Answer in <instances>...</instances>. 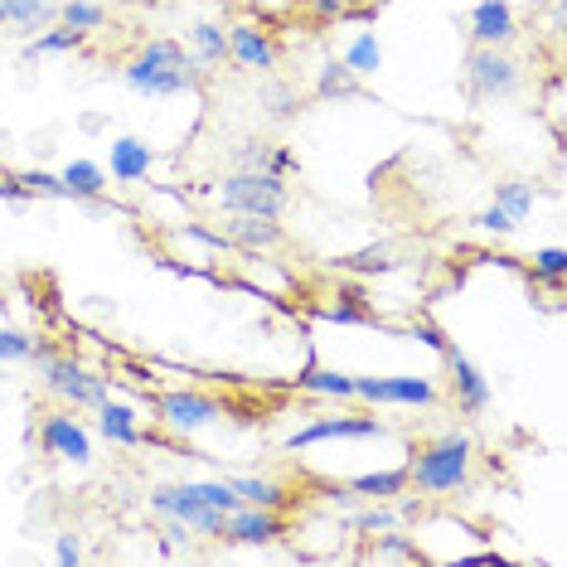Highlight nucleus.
Segmentation results:
<instances>
[{"mask_svg": "<svg viewBox=\"0 0 567 567\" xmlns=\"http://www.w3.org/2000/svg\"><path fill=\"white\" fill-rule=\"evenodd\" d=\"M204 63L195 54H185V44L175 40H151L141 54L122 69V83L132 87L136 97H179L199 83Z\"/></svg>", "mask_w": 567, "mask_h": 567, "instance_id": "nucleus-1", "label": "nucleus"}, {"mask_svg": "<svg viewBox=\"0 0 567 567\" xmlns=\"http://www.w3.org/2000/svg\"><path fill=\"white\" fill-rule=\"evenodd\" d=\"M471 461H475V446L466 432H442L432 446H422L417 456L408 461V489L427 499H446V495H461L471 485Z\"/></svg>", "mask_w": 567, "mask_h": 567, "instance_id": "nucleus-2", "label": "nucleus"}, {"mask_svg": "<svg viewBox=\"0 0 567 567\" xmlns=\"http://www.w3.org/2000/svg\"><path fill=\"white\" fill-rule=\"evenodd\" d=\"M34 364H40L44 389L54 398H63L69 408H97V403H107V398H112V379H107V373L87 369V364H79V359H69V354H54V350H44V344H40Z\"/></svg>", "mask_w": 567, "mask_h": 567, "instance_id": "nucleus-3", "label": "nucleus"}, {"mask_svg": "<svg viewBox=\"0 0 567 567\" xmlns=\"http://www.w3.org/2000/svg\"><path fill=\"white\" fill-rule=\"evenodd\" d=\"M291 204L287 175L272 171H234L218 185V209L224 214H257V218H281Z\"/></svg>", "mask_w": 567, "mask_h": 567, "instance_id": "nucleus-4", "label": "nucleus"}, {"mask_svg": "<svg viewBox=\"0 0 567 567\" xmlns=\"http://www.w3.org/2000/svg\"><path fill=\"white\" fill-rule=\"evenodd\" d=\"M151 509H156L161 519H179L189 534H199V538H224V524H228L224 509H214V505H204V499H199L195 481L156 485V489H151Z\"/></svg>", "mask_w": 567, "mask_h": 567, "instance_id": "nucleus-5", "label": "nucleus"}, {"mask_svg": "<svg viewBox=\"0 0 567 567\" xmlns=\"http://www.w3.org/2000/svg\"><path fill=\"white\" fill-rule=\"evenodd\" d=\"M519 83H524V73L505 49L475 44L466 54V87H471L475 102H505V97L519 93Z\"/></svg>", "mask_w": 567, "mask_h": 567, "instance_id": "nucleus-6", "label": "nucleus"}, {"mask_svg": "<svg viewBox=\"0 0 567 567\" xmlns=\"http://www.w3.org/2000/svg\"><path fill=\"white\" fill-rule=\"evenodd\" d=\"M354 398L369 408H432L436 379H427V373H393V379L354 373Z\"/></svg>", "mask_w": 567, "mask_h": 567, "instance_id": "nucleus-7", "label": "nucleus"}, {"mask_svg": "<svg viewBox=\"0 0 567 567\" xmlns=\"http://www.w3.org/2000/svg\"><path fill=\"white\" fill-rule=\"evenodd\" d=\"M156 417L175 436H195V432L214 427V422L224 417V403H218L214 393H199V389H165L156 398Z\"/></svg>", "mask_w": 567, "mask_h": 567, "instance_id": "nucleus-8", "label": "nucleus"}, {"mask_svg": "<svg viewBox=\"0 0 567 567\" xmlns=\"http://www.w3.org/2000/svg\"><path fill=\"white\" fill-rule=\"evenodd\" d=\"M40 451L49 461L87 466V461H93V436H87V427L73 417L69 408H59V412H49V417L40 422Z\"/></svg>", "mask_w": 567, "mask_h": 567, "instance_id": "nucleus-9", "label": "nucleus"}, {"mask_svg": "<svg viewBox=\"0 0 567 567\" xmlns=\"http://www.w3.org/2000/svg\"><path fill=\"white\" fill-rule=\"evenodd\" d=\"M228 59H234L243 73H262V79H272L277 63H281V49L262 24L243 20V24H228Z\"/></svg>", "mask_w": 567, "mask_h": 567, "instance_id": "nucleus-10", "label": "nucleus"}, {"mask_svg": "<svg viewBox=\"0 0 567 567\" xmlns=\"http://www.w3.org/2000/svg\"><path fill=\"white\" fill-rule=\"evenodd\" d=\"M379 417H354V412H334V417H311L306 427H296L287 436L291 451H306V446H320V442H344V436H383Z\"/></svg>", "mask_w": 567, "mask_h": 567, "instance_id": "nucleus-11", "label": "nucleus"}, {"mask_svg": "<svg viewBox=\"0 0 567 567\" xmlns=\"http://www.w3.org/2000/svg\"><path fill=\"white\" fill-rule=\"evenodd\" d=\"M224 538L228 544H243V548H272L287 538V524H281V509H262V505H238L224 524Z\"/></svg>", "mask_w": 567, "mask_h": 567, "instance_id": "nucleus-12", "label": "nucleus"}, {"mask_svg": "<svg viewBox=\"0 0 567 567\" xmlns=\"http://www.w3.org/2000/svg\"><path fill=\"white\" fill-rule=\"evenodd\" d=\"M446 369H451V393H456V408L466 412V417H481V412H489V379L481 369L471 364L466 350H456V344H446Z\"/></svg>", "mask_w": 567, "mask_h": 567, "instance_id": "nucleus-13", "label": "nucleus"}, {"mask_svg": "<svg viewBox=\"0 0 567 567\" xmlns=\"http://www.w3.org/2000/svg\"><path fill=\"white\" fill-rule=\"evenodd\" d=\"M514 34H519V20H514V6H509V0H481V6L471 10V40H475V44L505 49Z\"/></svg>", "mask_w": 567, "mask_h": 567, "instance_id": "nucleus-14", "label": "nucleus"}, {"mask_svg": "<svg viewBox=\"0 0 567 567\" xmlns=\"http://www.w3.org/2000/svg\"><path fill=\"white\" fill-rule=\"evenodd\" d=\"M151 165H156V151H151L141 136H117V141H112L107 175L117 179V185H141V179L151 175Z\"/></svg>", "mask_w": 567, "mask_h": 567, "instance_id": "nucleus-15", "label": "nucleus"}, {"mask_svg": "<svg viewBox=\"0 0 567 567\" xmlns=\"http://www.w3.org/2000/svg\"><path fill=\"white\" fill-rule=\"evenodd\" d=\"M59 20V0H0V30L6 34H40Z\"/></svg>", "mask_w": 567, "mask_h": 567, "instance_id": "nucleus-16", "label": "nucleus"}, {"mask_svg": "<svg viewBox=\"0 0 567 567\" xmlns=\"http://www.w3.org/2000/svg\"><path fill=\"white\" fill-rule=\"evenodd\" d=\"M224 234L243 252H272L281 243V224H277V218H257V214H228Z\"/></svg>", "mask_w": 567, "mask_h": 567, "instance_id": "nucleus-17", "label": "nucleus"}, {"mask_svg": "<svg viewBox=\"0 0 567 567\" xmlns=\"http://www.w3.org/2000/svg\"><path fill=\"white\" fill-rule=\"evenodd\" d=\"M228 489L238 495V505H262V509H287L291 489L272 481V475H224Z\"/></svg>", "mask_w": 567, "mask_h": 567, "instance_id": "nucleus-18", "label": "nucleus"}, {"mask_svg": "<svg viewBox=\"0 0 567 567\" xmlns=\"http://www.w3.org/2000/svg\"><path fill=\"white\" fill-rule=\"evenodd\" d=\"M97 432L107 446H141V417L126 403H97Z\"/></svg>", "mask_w": 567, "mask_h": 567, "instance_id": "nucleus-19", "label": "nucleus"}, {"mask_svg": "<svg viewBox=\"0 0 567 567\" xmlns=\"http://www.w3.org/2000/svg\"><path fill=\"white\" fill-rule=\"evenodd\" d=\"M63 179V189H69V199H83V204H93L107 195V171H102L97 161H69L59 171Z\"/></svg>", "mask_w": 567, "mask_h": 567, "instance_id": "nucleus-20", "label": "nucleus"}, {"mask_svg": "<svg viewBox=\"0 0 567 567\" xmlns=\"http://www.w3.org/2000/svg\"><path fill=\"white\" fill-rule=\"evenodd\" d=\"M87 44V34L83 30H69V24H49V30L40 34H30L24 40V59H54V54H73V49H83Z\"/></svg>", "mask_w": 567, "mask_h": 567, "instance_id": "nucleus-21", "label": "nucleus"}, {"mask_svg": "<svg viewBox=\"0 0 567 567\" xmlns=\"http://www.w3.org/2000/svg\"><path fill=\"white\" fill-rule=\"evenodd\" d=\"M316 97H320V102L359 97V73H354L344 59H326V63L316 69Z\"/></svg>", "mask_w": 567, "mask_h": 567, "instance_id": "nucleus-22", "label": "nucleus"}, {"mask_svg": "<svg viewBox=\"0 0 567 567\" xmlns=\"http://www.w3.org/2000/svg\"><path fill=\"white\" fill-rule=\"evenodd\" d=\"M238 171H272V175H291L296 156L287 146H272V141H243L238 151Z\"/></svg>", "mask_w": 567, "mask_h": 567, "instance_id": "nucleus-23", "label": "nucleus"}, {"mask_svg": "<svg viewBox=\"0 0 567 567\" xmlns=\"http://www.w3.org/2000/svg\"><path fill=\"white\" fill-rule=\"evenodd\" d=\"M189 44H195V59L209 69V63H224L228 59V30L218 20H199V24H189Z\"/></svg>", "mask_w": 567, "mask_h": 567, "instance_id": "nucleus-24", "label": "nucleus"}, {"mask_svg": "<svg viewBox=\"0 0 567 567\" xmlns=\"http://www.w3.org/2000/svg\"><path fill=\"white\" fill-rule=\"evenodd\" d=\"M495 204L514 218V224H524V218L534 214V204H538L534 179H499V185H495Z\"/></svg>", "mask_w": 567, "mask_h": 567, "instance_id": "nucleus-25", "label": "nucleus"}, {"mask_svg": "<svg viewBox=\"0 0 567 567\" xmlns=\"http://www.w3.org/2000/svg\"><path fill=\"white\" fill-rule=\"evenodd\" d=\"M354 495L364 499H393L408 489V466H393V471H369V475H354L350 481Z\"/></svg>", "mask_w": 567, "mask_h": 567, "instance_id": "nucleus-26", "label": "nucleus"}, {"mask_svg": "<svg viewBox=\"0 0 567 567\" xmlns=\"http://www.w3.org/2000/svg\"><path fill=\"white\" fill-rule=\"evenodd\" d=\"M301 393H316V398H354V373H340V369H306L301 373Z\"/></svg>", "mask_w": 567, "mask_h": 567, "instance_id": "nucleus-27", "label": "nucleus"}, {"mask_svg": "<svg viewBox=\"0 0 567 567\" xmlns=\"http://www.w3.org/2000/svg\"><path fill=\"white\" fill-rule=\"evenodd\" d=\"M344 63L359 73V79H373V73L383 69V49H379V34L373 30H359L354 40H350V49H344Z\"/></svg>", "mask_w": 567, "mask_h": 567, "instance_id": "nucleus-28", "label": "nucleus"}, {"mask_svg": "<svg viewBox=\"0 0 567 567\" xmlns=\"http://www.w3.org/2000/svg\"><path fill=\"white\" fill-rule=\"evenodd\" d=\"M59 24L93 34V30L107 24V6H97V0H63V6H59Z\"/></svg>", "mask_w": 567, "mask_h": 567, "instance_id": "nucleus-29", "label": "nucleus"}, {"mask_svg": "<svg viewBox=\"0 0 567 567\" xmlns=\"http://www.w3.org/2000/svg\"><path fill=\"white\" fill-rule=\"evenodd\" d=\"M340 272H359V277H373V272H393V252L389 243H369L350 257H340Z\"/></svg>", "mask_w": 567, "mask_h": 567, "instance_id": "nucleus-30", "label": "nucleus"}, {"mask_svg": "<svg viewBox=\"0 0 567 567\" xmlns=\"http://www.w3.org/2000/svg\"><path fill=\"white\" fill-rule=\"evenodd\" d=\"M403 519H398V509L389 505V499H364V505L354 509V528L359 534H389V528H398Z\"/></svg>", "mask_w": 567, "mask_h": 567, "instance_id": "nucleus-31", "label": "nucleus"}, {"mask_svg": "<svg viewBox=\"0 0 567 567\" xmlns=\"http://www.w3.org/2000/svg\"><path fill=\"white\" fill-rule=\"evenodd\" d=\"M10 179H16V185H20L30 199H40V195H44V199H69L63 179H59V175H49V171H16Z\"/></svg>", "mask_w": 567, "mask_h": 567, "instance_id": "nucleus-32", "label": "nucleus"}, {"mask_svg": "<svg viewBox=\"0 0 567 567\" xmlns=\"http://www.w3.org/2000/svg\"><path fill=\"white\" fill-rule=\"evenodd\" d=\"M40 354V340L30 330H0V364H30Z\"/></svg>", "mask_w": 567, "mask_h": 567, "instance_id": "nucleus-33", "label": "nucleus"}, {"mask_svg": "<svg viewBox=\"0 0 567 567\" xmlns=\"http://www.w3.org/2000/svg\"><path fill=\"white\" fill-rule=\"evenodd\" d=\"M534 277L548 281V287H563V277H567V252H563V248H538V252H534Z\"/></svg>", "mask_w": 567, "mask_h": 567, "instance_id": "nucleus-34", "label": "nucleus"}, {"mask_svg": "<svg viewBox=\"0 0 567 567\" xmlns=\"http://www.w3.org/2000/svg\"><path fill=\"white\" fill-rule=\"evenodd\" d=\"M195 489H199L204 505H214V509H224V514L238 509V495L228 489V481H195Z\"/></svg>", "mask_w": 567, "mask_h": 567, "instance_id": "nucleus-35", "label": "nucleus"}, {"mask_svg": "<svg viewBox=\"0 0 567 567\" xmlns=\"http://www.w3.org/2000/svg\"><path fill=\"white\" fill-rule=\"evenodd\" d=\"M326 320H334V326H379V316L364 311V306H354V301H340V306H330Z\"/></svg>", "mask_w": 567, "mask_h": 567, "instance_id": "nucleus-36", "label": "nucleus"}, {"mask_svg": "<svg viewBox=\"0 0 567 567\" xmlns=\"http://www.w3.org/2000/svg\"><path fill=\"white\" fill-rule=\"evenodd\" d=\"M262 102H267V112H272V117H291V112L301 107V97H296L291 87H277V83L262 87Z\"/></svg>", "mask_w": 567, "mask_h": 567, "instance_id": "nucleus-37", "label": "nucleus"}, {"mask_svg": "<svg viewBox=\"0 0 567 567\" xmlns=\"http://www.w3.org/2000/svg\"><path fill=\"white\" fill-rule=\"evenodd\" d=\"M475 228H485V234H514L519 224H514L499 204H489V209H481V218H475Z\"/></svg>", "mask_w": 567, "mask_h": 567, "instance_id": "nucleus-38", "label": "nucleus"}, {"mask_svg": "<svg viewBox=\"0 0 567 567\" xmlns=\"http://www.w3.org/2000/svg\"><path fill=\"white\" fill-rule=\"evenodd\" d=\"M373 538H379V553H383V558H417V548H412L403 534H393V528H389V534H373Z\"/></svg>", "mask_w": 567, "mask_h": 567, "instance_id": "nucleus-39", "label": "nucleus"}, {"mask_svg": "<svg viewBox=\"0 0 567 567\" xmlns=\"http://www.w3.org/2000/svg\"><path fill=\"white\" fill-rule=\"evenodd\" d=\"M54 558H59L63 567L83 563V544H79V534H59V544H54Z\"/></svg>", "mask_w": 567, "mask_h": 567, "instance_id": "nucleus-40", "label": "nucleus"}, {"mask_svg": "<svg viewBox=\"0 0 567 567\" xmlns=\"http://www.w3.org/2000/svg\"><path fill=\"white\" fill-rule=\"evenodd\" d=\"M412 334H417V340L427 344V350H436V354H446V344H451L442 330H436V326H427V320H417V326H412Z\"/></svg>", "mask_w": 567, "mask_h": 567, "instance_id": "nucleus-41", "label": "nucleus"}, {"mask_svg": "<svg viewBox=\"0 0 567 567\" xmlns=\"http://www.w3.org/2000/svg\"><path fill=\"white\" fill-rule=\"evenodd\" d=\"M393 499H398V519H417V514H422V499L408 495V489H403V495H393Z\"/></svg>", "mask_w": 567, "mask_h": 567, "instance_id": "nucleus-42", "label": "nucleus"}, {"mask_svg": "<svg viewBox=\"0 0 567 567\" xmlns=\"http://www.w3.org/2000/svg\"><path fill=\"white\" fill-rule=\"evenodd\" d=\"M0 199H6V204H16V209H20V204H30V195H24V189L16 185V179H6V185H0Z\"/></svg>", "mask_w": 567, "mask_h": 567, "instance_id": "nucleus-43", "label": "nucleus"}, {"mask_svg": "<svg viewBox=\"0 0 567 567\" xmlns=\"http://www.w3.org/2000/svg\"><path fill=\"white\" fill-rule=\"evenodd\" d=\"M316 16H340L344 20V0H311Z\"/></svg>", "mask_w": 567, "mask_h": 567, "instance_id": "nucleus-44", "label": "nucleus"}, {"mask_svg": "<svg viewBox=\"0 0 567 567\" xmlns=\"http://www.w3.org/2000/svg\"><path fill=\"white\" fill-rule=\"evenodd\" d=\"M79 126H83V132H102V117H97V112H87V117H83Z\"/></svg>", "mask_w": 567, "mask_h": 567, "instance_id": "nucleus-45", "label": "nucleus"}, {"mask_svg": "<svg viewBox=\"0 0 567 567\" xmlns=\"http://www.w3.org/2000/svg\"><path fill=\"white\" fill-rule=\"evenodd\" d=\"M224 6H228V0H224Z\"/></svg>", "mask_w": 567, "mask_h": 567, "instance_id": "nucleus-46", "label": "nucleus"}]
</instances>
